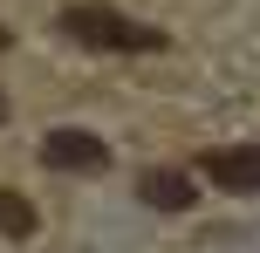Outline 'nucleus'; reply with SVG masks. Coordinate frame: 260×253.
I'll use <instances>...</instances> for the list:
<instances>
[{"label": "nucleus", "instance_id": "f257e3e1", "mask_svg": "<svg viewBox=\"0 0 260 253\" xmlns=\"http://www.w3.org/2000/svg\"><path fill=\"white\" fill-rule=\"evenodd\" d=\"M62 34L76 41V48H103V55H151V48H165L157 27L130 21V14L103 7V0H76V7H62Z\"/></svg>", "mask_w": 260, "mask_h": 253}, {"label": "nucleus", "instance_id": "f03ea898", "mask_svg": "<svg viewBox=\"0 0 260 253\" xmlns=\"http://www.w3.org/2000/svg\"><path fill=\"white\" fill-rule=\"evenodd\" d=\"M103 158H110V144L96 130H48L41 137V164L48 171H96Z\"/></svg>", "mask_w": 260, "mask_h": 253}, {"label": "nucleus", "instance_id": "7ed1b4c3", "mask_svg": "<svg viewBox=\"0 0 260 253\" xmlns=\"http://www.w3.org/2000/svg\"><path fill=\"white\" fill-rule=\"evenodd\" d=\"M206 178L219 192H260V144H233L219 158H206Z\"/></svg>", "mask_w": 260, "mask_h": 253}, {"label": "nucleus", "instance_id": "20e7f679", "mask_svg": "<svg viewBox=\"0 0 260 253\" xmlns=\"http://www.w3.org/2000/svg\"><path fill=\"white\" fill-rule=\"evenodd\" d=\"M137 199L151 205V212H185V205H192V178H185V171H144L137 178Z\"/></svg>", "mask_w": 260, "mask_h": 253}, {"label": "nucleus", "instance_id": "39448f33", "mask_svg": "<svg viewBox=\"0 0 260 253\" xmlns=\"http://www.w3.org/2000/svg\"><path fill=\"white\" fill-rule=\"evenodd\" d=\"M0 233H7V240H27V233H35V205H27L21 192H0Z\"/></svg>", "mask_w": 260, "mask_h": 253}, {"label": "nucleus", "instance_id": "423d86ee", "mask_svg": "<svg viewBox=\"0 0 260 253\" xmlns=\"http://www.w3.org/2000/svg\"><path fill=\"white\" fill-rule=\"evenodd\" d=\"M0 123H7V96H0Z\"/></svg>", "mask_w": 260, "mask_h": 253}, {"label": "nucleus", "instance_id": "0eeeda50", "mask_svg": "<svg viewBox=\"0 0 260 253\" xmlns=\"http://www.w3.org/2000/svg\"><path fill=\"white\" fill-rule=\"evenodd\" d=\"M0 48H7V27H0Z\"/></svg>", "mask_w": 260, "mask_h": 253}]
</instances>
